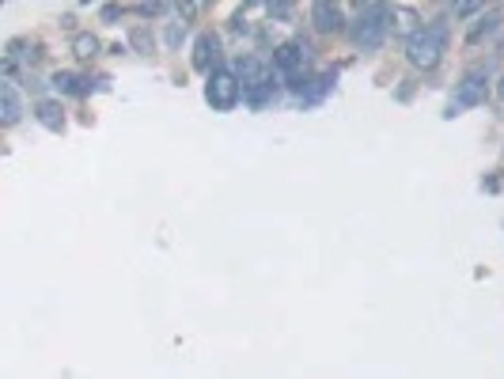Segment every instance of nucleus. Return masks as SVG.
Segmentation results:
<instances>
[{
  "mask_svg": "<svg viewBox=\"0 0 504 379\" xmlns=\"http://www.w3.org/2000/svg\"><path fill=\"white\" fill-rule=\"evenodd\" d=\"M447 46V27L444 23H433L425 31H417L414 39L406 42V57L414 69H436L440 64V53Z\"/></svg>",
  "mask_w": 504,
  "mask_h": 379,
  "instance_id": "obj_1",
  "label": "nucleus"
},
{
  "mask_svg": "<svg viewBox=\"0 0 504 379\" xmlns=\"http://www.w3.org/2000/svg\"><path fill=\"white\" fill-rule=\"evenodd\" d=\"M387 20H390V8L368 4L357 15V23H353V42H357L360 50H376V46L383 42V34H387Z\"/></svg>",
  "mask_w": 504,
  "mask_h": 379,
  "instance_id": "obj_2",
  "label": "nucleus"
},
{
  "mask_svg": "<svg viewBox=\"0 0 504 379\" xmlns=\"http://www.w3.org/2000/svg\"><path fill=\"white\" fill-rule=\"evenodd\" d=\"M205 99H209V106H217V110H231L243 99L239 76L236 72H228V69H212L209 72V88H205Z\"/></svg>",
  "mask_w": 504,
  "mask_h": 379,
  "instance_id": "obj_3",
  "label": "nucleus"
},
{
  "mask_svg": "<svg viewBox=\"0 0 504 379\" xmlns=\"http://www.w3.org/2000/svg\"><path fill=\"white\" fill-rule=\"evenodd\" d=\"M478 103H485V69H474V72H466V76H463V84H459V91H455L451 106H447V118H455L459 110L478 106Z\"/></svg>",
  "mask_w": 504,
  "mask_h": 379,
  "instance_id": "obj_4",
  "label": "nucleus"
},
{
  "mask_svg": "<svg viewBox=\"0 0 504 379\" xmlns=\"http://www.w3.org/2000/svg\"><path fill=\"white\" fill-rule=\"evenodd\" d=\"M304 57H307V50H304L300 42H285V46H277V50H273V69L292 72V76H296V69L304 64Z\"/></svg>",
  "mask_w": 504,
  "mask_h": 379,
  "instance_id": "obj_5",
  "label": "nucleus"
},
{
  "mask_svg": "<svg viewBox=\"0 0 504 379\" xmlns=\"http://www.w3.org/2000/svg\"><path fill=\"white\" fill-rule=\"evenodd\" d=\"M217 50H220L217 34H201L198 46H193V69L209 72V69H212V61H217Z\"/></svg>",
  "mask_w": 504,
  "mask_h": 379,
  "instance_id": "obj_6",
  "label": "nucleus"
},
{
  "mask_svg": "<svg viewBox=\"0 0 504 379\" xmlns=\"http://www.w3.org/2000/svg\"><path fill=\"white\" fill-rule=\"evenodd\" d=\"M311 20H315V27H319V31H341V27H345L338 4H315V8H311Z\"/></svg>",
  "mask_w": 504,
  "mask_h": 379,
  "instance_id": "obj_7",
  "label": "nucleus"
},
{
  "mask_svg": "<svg viewBox=\"0 0 504 379\" xmlns=\"http://www.w3.org/2000/svg\"><path fill=\"white\" fill-rule=\"evenodd\" d=\"M0 106H4V125H15V122H20L23 106H20V95H15L12 84L0 88Z\"/></svg>",
  "mask_w": 504,
  "mask_h": 379,
  "instance_id": "obj_8",
  "label": "nucleus"
},
{
  "mask_svg": "<svg viewBox=\"0 0 504 379\" xmlns=\"http://www.w3.org/2000/svg\"><path fill=\"white\" fill-rule=\"evenodd\" d=\"M390 27H395V34H409V39H414L417 34V15L409 12V8H395V12H390Z\"/></svg>",
  "mask_w": 504,
  "mask_h": 379,
  "instance_id": "obj_9",
  "label": "nucleus"
},
{
  "mask_svg": "<svg viewBox=\"0 0 504 379\" xmlns=\"http://www.w3.org/2000/svg\"><path fill=\"white\" fill-rule=\"evenodd\" d=\"M39 122H42L46 129H53V133H61V129H64L61 106H57V103H39Z\"/></svg>",
  "mask_w": 504,
  "mask_h": 379,
  "instance_id": "obj_10",
  "label": "nucleus"
},
{
  "mask_svg": "<svg viewBox=\"0 0 504 379\" xmlns=\"http://www.w3.org/2000/svg\"><path fill=\"white\" fill-rule=\"evenodd\" d=\"M72 53L83 57V61H91L99 53V39H95V34H76V39H72Z\"/></svg>",
  "mask_w": 504,
  "mask_h": 379,
  "instance_id": "obj_11",
  "label": "nucleus"
},
{
  "mask_svg": "<svg viewBox=\"0 0 504 379\" xmlns=\"http://www.w3.org/2000/svg\"><path fill=\"white\" fill-rule=\"evenodd\" d=\"M53 84H57L61 91H80V80L69 76V72H57V76H53Z\"/></svg>",
  "mask_w": 504,
  "mask_h": 379,
  "instance_id": "obj_12",
  "label": "nucleus"
},
{
  "mask_svg": "<svg viewBox=\"0 0 504 379\" xmlns=\"http://www.w3.org/2000/svg\"><path fill=\"white\" fill-rule=\"evenodd\" d=\"M182 34H186V27L182 23H171V27H167V46H179Z\"/></svg>",
  "mask_w": 504,
  "mask_h": 379,
  "instance_id": "obj_13",
  "label": "nucleus"
},
{
  "mask_svg": "<svg viewBox=\"0 0 504 379\" xmlns=\"http://www.w3.org/2000/svg\"><path fill=\"white\" fill-rule=\"evenodd\" d=\"M478 12V4H470V0H463V4H455V15H474Z\"/></svg>",
  "mask_w": 504,
  "mask_h": 379,
  "instance_id": "obj_14",
  "label": "nucleus"
},
{
  "mask_svg": "<svg viewBox=\"0 0 504 379\" xmlns=\"http://www.w3.org/2000/svg\"><path fill=\"white\" fill-rule=\"evenodd\" d=\"M133 46H141V50H148V46H152V39H148V31H133Z\"/></svg>",
  "mask_w": 504,
  "mask_h": 379,
  "instance_id": "obj_15",
  "label": "nucleus"
},
{
  "mask_svg": "<svg viewBox=\"0 0 504 379\" xmlns=\"http://www.w3.org/2000/svg\"><path fill=\"white\" fill-rule=\"evenodd\" d=\"M118 15H121V8H114V4L102 8V20H118Z\"/></svg>",
  "mask_w": 504,
  "mask_h": 379,
  "instance_id": "obj_16",
  "label": "nucleus"
},
{
  "mask_svg": "<svg viewBox=\"0 0 504 379\" xmlns=\"http://www.w3.org/2000/svg\"><path fill=\"white\" fill-rule=\"evenodd\" d=\"M497 91H500V99H504V76H500V84H497Z\"/></svg>",
  "mask_w": 504,
  "mask_h": 379,
  "instance_id": "obj_17",
  "label": "nucleus"
}]
</instances>
